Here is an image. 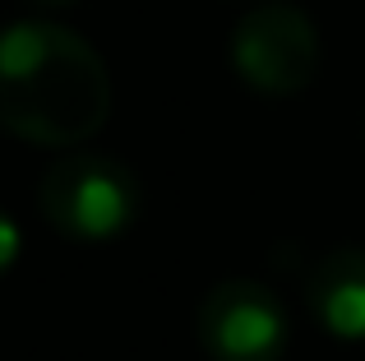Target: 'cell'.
Segmentation results:
<instances>
[{"mask_svg":"<svg viewBox=\"0 0 365 361\" xmlns=\"http://www.w3.org/2000/svg\"><path fill=\"white\" fill-rule=\"evenodd\" d=\"M111 116L107 61L74 28L28 19L0 33V126L37 148H74Z\"/></svg>","mask_w":365,"mask_h":361,"instance_id":"1","label":"cell"},{"mask_svg":"<svg viewBox=\"0 0 365 361\" xmlns=\"http://www.w3.org/2000/svg\"><path fill=\"white\" fill-rule=\"evenodd\" d=\"M37 208L56 232L74 241H107L139 213V176L107 153H65L46 167Z\"/></svg>","mask_w":365,"mask_h":361,"instance_id":"2","label":"cell"},{"mask_svg":"<svg viewBox=\"0 0 365 361\" xmlns=\"http://www.w3.org/2000/svg\"><path fill=\"white\" fill-rule=\"evenodd\" d=\"M232 61L250 88L287 98V93H301L319 70V33L305 9L268 0L236 24Z\"/></svg>","mask_w":365,"mask_h":361,"instance_id":"3","label":"cell"},{"mask_svg":"<svg viewBox=\"0 0 365 361\" xmlns=\"http://www.w3.org/2000/svg\"><path fill=\"white\" fill-rule=\"evenodd\" d=\"M287 338V306L264 283L227 278L199 306V343L213 361H282Z\"/></svg>","mask_w":365,"mask_h":361,"instance_id":"4","label":"cell"},{"mask_svg":"<svg viewBox=\"0 0 365 361\" xmlns=\"http://www.w3.org/2000/svg\"><path fill=\"white\" fill-rule=\"evenodd\" d=\"M310 310L338 338H365V250H333L310 273Z\"/></svg>","mask_w":365,"mask_h":361,"instance_id":"5","label":"cell"},{"mask_svg":"<svg viewBox=\"0 0 365 361\" xmlns=\"http://www.w3.org/2000/svg\"><path fill=\"white\" fill-rule=\"evenodd\" d=\"M14 260H19V227L0 213V273H5Z\"/></svg>","mask_w":365,"mask_h":361,"instance_id":"6","label":"cell"},{"mask_svg":"<svg viewBox=\"0 0 365 361\" xmlns=\"http://www.w3.org/2000/svg\"><path fill=\"white\" fill-rule=\"evenodd\" d=\"M37 5H74V0H37Z\"/></svg>","mask_w":365,"mask_h":361,"instance_id":"7","label":"cell"}]
</instances>
